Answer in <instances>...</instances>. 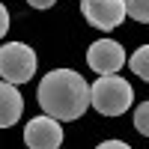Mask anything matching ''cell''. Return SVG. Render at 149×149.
<instances>
[{
  "label": "cell",
  "instance_id": "277c9868",
  "mask_svg": "<svg viewBox=\"0 0 149 149\" xmlns=\"http://www.w3.org/2000/svg\"><path fill=\"white\" fill-rule=\"evenodd\" d=\"M81 12L98 30H116L125 21V3L122 0H81Z\"/></svg>",
  "mask_w": 149,
  "mask_h": 149
},
{
  "label": "cell",
  "instance_id": "ba28073f",
  "mask_svg": "<svg viewBox=\"0 0 149 149\" xmlns=\"http://www.w3.org/2000/svg\"><path fill=\"white\" fill-rule=\"evenodd\" d=\"M125 63L131 66V72L137 74V78L149 81V45H140L137 51L131 54V60H125Z\"/></svg>",
  "mask_w": 149,
  "mask_h": 149
},
{
  "label": "cell",
  "instance_id": "3957f363",
  "mask_svg": "<svg viewBox=\"0 0 149 149\" xmlns=\"http://www.w3.org/2000/svg\"><path fill=\"white\" fill-rule=\"evenodd\" d=\"M0 74L9 84H27L36 74V51L24 42H6L0 48Z\"/></svg>",
  "mask_w": 149,
  "mask_h": 149
},
{
  "label": "cell",
  "instance_id": "9c48e42d",
  "mask_svg": "<svg viewBox=\"0 0 149 149\" xmlns=\"http://www.w3.org/2000/svg\"><path fill=\"white\" fill-rule=\"evenodd\" d=\"M122 3H125V18L149 24V0H122Z\"/></svg>",
  "mask_w": 149,
  "mask_h": 149
},
{
  "label": "cell",
  "instance_id": "6da1fadb",
  "mask_svg": "<svg viewBox=\"0 0 149 149\" xmlns=\"http://www.w3.org/2000/svg\"><path fill=\"white\" fill-rule=\"evenodd\" d=\"M36 102H39L42 113L60 122L81 119L90 107V84L74 69H54L42 78L39 90H36Z\"/></svg>",
  "mask_w": 149,
  "mask_h": 149
},
{
  "label": "cell",
  "instance_id": "8fae6325",
  "mask_svg": "<svg viewBox=\"0 0 149 149\" xmlns=\"http://www.w3.org/2000/svg\"><path fill=\"white\" fill-rule=\"evenodd\" d=\"M6 30H9V12H6L3 3H0V39L6 36Z\"/></svg>",
  "mask_w": 149,
  "mask_h": 149
},
{
  "label": "cell",
  "instance_id": "52a82bcc",
  "mask_svg": "<svg viewBox=\"0 0 149 149\" xmlns=\"http://www.w3.org/2000/svg\"><path fill=\"white\" fill-rule=\"evenodd\" d=\"M24 113V98L15 84L0 81V128H12Z\"/></svg>",
  "mask_w": 149,
  "mask_h": 149
},
{
  "label": "cell",
  "instance_id": "5b68a950",
  "mask_svg": "<svg viewBox=\"0 0 149 149\" xmlns=\"http://www.w3.org/2000/svg\"><path fill=\"white\" fill-rule=\"evenodd\" d=\"M86 63L98 74H116L125 66V51L113 39H98V42H93L86 48Z\"/></svg>",
  "mask_w": 149,
  "mask_h": 149
},
{
  "label": "cell",
  "instance_id": "7a4b0ae2",
  "mask_svg": "<svg viewBox=\"0 0 149 149\" xmlns=\"http://www.w3.org/2000/svg\"><path fill=\"white\" fill-rule=\"evenodd\" d=\"M134 102L131 84L119 74H98V81L90 84V104L102 116H122Z\"/></svg>",
  "mask_w": 149,
  "mask_h": 149
},
{
  "label": "cell",
  "instance_id": "8992f818",
  "mask_svg": "<svg viewBox=\"0 0 149 149\" xmlns=\"http://www.w3.org/2000/svg\"><path fill=\"white\" fill-rule=\"evenodd\" d=\"M24 143H27V149H60V143H63L60 119L48 116V113L30 119L27 128H24Z\"/></svg>",
  "mask_w": 149,
  "mask_h": 149
},
{
  "label": "cell",
  "instance_id": "7c38bea8",
  "mask_svg": "<svg viewBox=\"0 0 149 149\" xmlns=\"http://www.w3.org/2000/svg\"><path fill=\"white\" fill-rule=\"evenodd\" d=\"M95 149H131L125 140H104V143H98Z\"/></svg>",
  "mask_w": 149,
  "mask_h": 149
},
{
  "label": "cell",
  "instance_id": "30bf717a",
  "mask_svg": "<svg viewBox=\"0 0 149 149\" xmlns=\"http://www.w3.org/2000/svg\"><path fill=\"white\" fill-rule=\"evenodd\" d=\"M134 128H137L143 137H149V102L137 104V110H134Z\"/></svg>",
  "mask_w": 149,
  "mask_h": 149
},
{
  "label": "cell",
  "instance_id": "4fadbf2b",
  "mask_svg": "<svg viewBox=\"0 0 149 149\" xmlns=\"http://www.w3.org/2000/svg\"><path fill=\"white\" fill-rule=\"evenodd\" d=\"M27 3H30L33 9H51V6L57 3V0H27Z\"/></svg>",
  "mask_w": 149,
  "mask_h": 149
}]
</instances>
